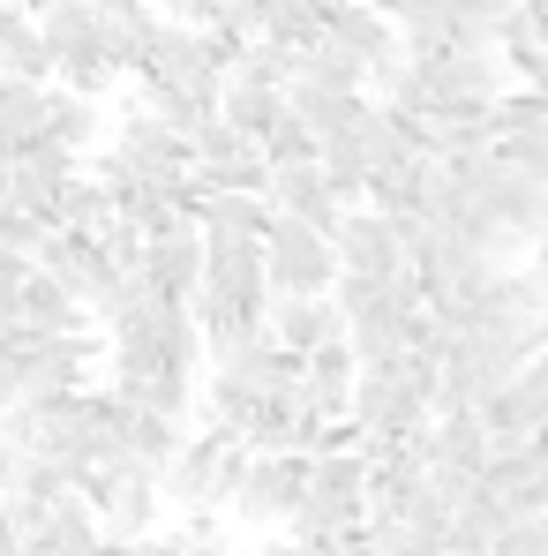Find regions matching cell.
<instances>
[{"label":"cell","mask_w":548,"mask_h":556,"mask_svg":"<svg viewBox=\"0 0 548 556\" xmlns=\"http://www.w3.org/2000/svg\"><path fill=\"white\" fill-rule=\"evenodd\" d=\"M368 527V459L361 452H323L316 481H308V504L293 519V534H316V542H346Z\"/></svg>","instance_id":"cell-3"},{"label":"cell","mask_w":548,"mask_h":556,"mask_svg":"<svg viewBox=\"0 0 548 556\" xmlns=\"http://www.w3.org/2000/svg\"><path fill=\"white\" fill-rule=\"evenodd\" d=\"M8 211H15V174L0 166V218H8Z\"/></svg>","instance_id":"cell-29"},{"label":"cell","mask_w":548,"mask_h":556,"mask_svg":"<svg viewBox=\"0 0 548 556\" xmlns=\"http://www.w3.org/2000/svg\"><path fill=\"white\" fill-rule=\"evenodd\" d=\"M218 121H226V128H241V136L264 151V143H271V128L285 121V91H264V84H226Z\"/></svg>","instance_id":"cell-21"},{"label":"cell","mask_w":548,"mask_h":556,"mask_svg":"<svg viewBox=\"0 0 548 556\" xmlns=\"http://www.w3.org/2000/svg\"><path fill=\"white\" fill-rule=\"evenodd\" d=\"M264 286H271V301H331V286H339V249H331L316 226L278 218L271 241H264Z\"/></svg>","instance_id":"cell-4"},{"label":"cell","mask_w":548,"mask_h":556,"mask_svg":"<svg viewBox=\"0 0 548 556\" xmlns=\"http://www.w3.org/2000/svg\"><path fill=\"white\" fill-rule=\"evenodd\" d=\"M285 113H293V121H301V128L316 136V151H323V143H339V136H346V128H354V121L368 113V98H354V91H316V84H293V91H285Z\"/></svg>","instance_id":"cell-17"},{"label":"cell","mask_w":548,"mask_h":556,"mask_svg":"<svg viewBox=\"0 0 548 556\" xmlns=\"http://www.w3.org/2000/svg\"><path fill=\"white\" fill-rule=\"evenodd\" d=\"M0 556H23V534L8 527V511H0Z\"/></svg>","instance_id":"cell-28"},{"label":"cell","mask_w":548,"mask_h":556,"mask_svg":"<svg viewBox=\"0 0 548 556\" xmlns=\"http://www.w3.org/2000/svg\"><path fill=\"white\" fill-rule=\"evenodd\" d=\"M30 271H46L68 301H84V308H98V301L128 278V271H113V264H105V249H98L91 233H46V241H38V256H30Z\"/></svg>","instance_id":"cell-6"},{"label":"cell","mask_w":548,"mask_h":556,"mask_svg":"<svg viewBox=\"0 0 548 556\" xmlns=\"http://www.w3.org/2000/svg\"><path fill=\"white\" fill-rule=\"evenodd\" d=\"M316 159H323V151H316V136L285 113V121L271 128V143H264V166H316Z\"/></svg>","instance_id":"cell-25"},{"label":"cell","mask_w":548,"mask_h":556,"mask_svg":"<svg viewBox=\"0 0 548 556\" xmlns=\"http://www.w3.org/2000/svg\"><path fill=\"white\" fill-rule=\"evenodd\" d=\"M308 481H316V459H248V481L226 511L248 519V527H285L293 534V519L308 504Z\"/></svg>","instance_id":"cell-5"},{"label":"cell","mask_w":548,"mask_h":556,"mask_svg":"<svg viewBox=\"0 0 548 556\" xmlns=\"http://www.w3.org/2000/svg\"><path fill=\"white\" fill-rule=\"evenodd\" d=\"M46 143H61L68 159H91V151H105V105H98V98H76V91H53Z\"/></svg>","instance_id":"cell-20"},{"label":"cell","mask_w":548,"mask_h":556,"mask_svg":"<svg viewBox=\"0 0 548 556\" xmlns=\"http://www.w3.org/2000/svg\"><path fill=\"white\" fill-rule=\"evenodd\" d=\"M23 556H98V511L84 496L53 504V511L23 534Z\"/></svg>","instance_id":"cell-16"},{"label":"cell","mask_w":548,"mask_h":556,"mask_svg":"<svg viewBox=\"0 0 548 556\" xmlns=\"http://www.w3.org/2000/svg\"><path fill=\"white\" fill-rule=\"evenodd\" d=\"M0 76H15V84H53V53H46V38H38V23L15 8V23H8V38H0Z\"/></svg>","instance_id":"cell-24"},{"label":"cell","mask_w":548,"mask_h":556,"mask_svg":"<svg viewBox=\"0 0 548 556\" xmlns=\"http://www.w3.org/2000/svg\"><path fill=\"white\" fill-rule=\"evenodd\" d=\"M226 452H233V437L195 429L181 452H174V466L158 473V496L181 504V511H218V466H226Z\"/></svg>","instance_id":"cell-9"},{"label":"cell","mask_w":548,"mask_h":556,"mask_svg":"<svg viewBox=\"0 0 548 556\" xmlns=\"http://www.w3.org/2000/svg\"><path fill=\"white\" fill-rule=\"evenodd\" d=\"M15 308H23V331H38V339H98L91 308L68 301L46 271H30L23 286H15Z\"/></svg>","instance_id":"cell-14"},{"label":"cell","mask_w":548,"mask_h":556,"mask_svg":"<svg viewBox=\"0 0 548 556\" xmlns=\"http://www.w3.org/2000/svg\"><path fill=\"white\" fill-rule=\"evenodd\" d=\"M429 466H458V473H488L496 452H488V437H481V414H436L429 421Z\"/></svg>","instance_id":"cell-19"},{"label":"cell","mask_w":548,"mask_h":556,"mask_svg":"<svg viewBox=\"0 0 548 556\" xmlns=\"http://www.w3.org/2000/svg\"><path fill=\"white\" fill-rule=\"evenodd\" d=\"M354 346H323V354H308V369H301V406L331 429V421H354Z\"/></svg>","instance_id":"cell-13"},{"label":"cell","mask_w":548,"mask_h":556,"mask_svg":"<svg viewBox=\"0 0 548 556\" xmlns=\"http://www.w3.org/2000/svg\"><path fill=\"white\" fill-rule=\"evenodd\" d=\"M264 339L308 362L323 346H346V316H339V301H271L264 308Z\"/></svg>","instance_id":"cell-10"},{"label":"cell","mask_w":548,"mask_h":556,"mask_svg":"<svg viewBox=\"0 0 548 556\" xmlns=\"http://www.w3.org/2000/svg\"><path fill=\"white\" fill-rule=\"evenodd\" d=\"M436 421V362H391L354 376V429L361 444H406Z\"/></svg>","instance_id":"cell-1"},{"label":"cell","mask_w":548,"mask_h":556,"mask_svg":"<svg viewBox=\"0 0 548 556\" xmlns=\"http://www.w3.org/2000/svg\"><path fill=\"white\" fill-rule=\"evenodd\" d=\"M8 174H15V211H30V218H46V226H53V211H61V188L84 174V159H68L61 143H38V151H23Z\"/></svg>","instance_id":"cell-12"},{"label":"cell","mask_w":548,"mask_h":556,"mask_svg":"<svg viewBox=\"0 0 548 556\" xmlns=\"http://www.w3.org/2000/svg\"><path fill=\"white\" fill-rule=\"evenodd\" d=\"M293 84H316V91H354V98H368V61H361V53H346V46H339V38L323 30V38H316V46L301 53V76H293Z\"/></svg>","instance_id":"cell-22"},{"label":"cell","mask_w":548,"mask_h":556,"mask_svg":"<svg viewBox=\"0 0 548 556\" xmlns=\"http://www.w3.org/2000/svg\"><path fill=\"white\" fill-rule=\"evenodd\" d=\"M143 286H151L166 308H188V301H195V286H203V233L151 241V249H143Z\"/></svg>","instance_id":"cell-15"},{"label":"cell","mask_w":548,"mask_h":556,"mask_svg":"<svg viewBox=\"0 0 548 556\" xmlns=\"http://www.w3.org/2000/svg\"><path fill=\"white\" fill-rule=\"evenodd\" d=\"M331 249H339V278H361V286H398V278L413 271L406 249H398V233H391L375 211H354Z\"/></svg>","instance_id":"cell-8"},{"label":"cell","mask_w":548,"mask_h":556,"mask_svg":"<svg viewBox=\"0 0 548 556\" xmlns=\"http://www.w3.org/2000/svg\"><path fill=\"white\" fill-rule=\"evenodd\" d=\"M136 556H195V549H188L181 527H158V534H143V542H136Z\"/></svg>","instance_id":"cell-26"},{"label":"cell","mask_w":548,"mask_h":556,"mask_svg":"<svg viewBox=\"0 0 548 556\" xmlns=\"http://www.w3.org/2000/svg\"><path fill=\"white\" fill-rule=\"evenodd\" d=\"M136 91H174V98H195L203 113H218V98H226V68L211 61V46H203V30H188V23H158V38H151V53H143V68H136Z\"/></svg>","instance_id":"cell-2"},{"label":"cell","mask_w":548,"mask_h":556,"mask_svg":"<svg viewBox=\"0 0 548 556\" xmlns=\"http://www.w3.org/2000/svg\"><path fill=\"white\" fill-rule=\"evenodd\" d=\"M98 8V46H105V61L120 68V76H136L143 68V53H151V38H158V0H91Z\"/></svg>","instance_id":"cell-11"},{"label":"cell","mask_w":548,"mask_h":556,"mask_svg":"<svg viewBox=\"0 0 548 556\" xmlns=\"http://www.w3.org/2000/svg\"><path fill=\"white\" fill-rule=\"evenodd\" d=\"M195 331H203V369H233L241 354L264 346V316L256 308H203Z\"/></svg>","instance_id":"cell-18"},{"label":"cell","mask_w":548,"mask_h":556,"mask_svg":"<svg viewBox=\"0 0 548 556\" xmlns=\"http://www.w3.org/2000/svg\"><path fill=\"white\" fill-rule=\"evenodd\" d=\"M15 406H23V383H15V354L0 346V421H8Z\"/></svg>","instance_id":"cell-27"},{"label":"cell","mask_w":548,"mask_h":556,"mask_svg":"<svg viewBox=\"0 0 548 556\" xmlns=\"http://www.w3.org/2000/svg\"><path fill=\"white\" fill-rule=\"evenodd\" d=\"M136 174H151V181H166V188H188L195 181V151H188V136H174L166 121H151L143 105L136 113H120V128L105 136Z\"/></svg>","instance_id":"cell-7"},{"label":"cell","mask_w":548,"mask_h":556,"mask_svg":"<svg viewBox=\"0 0 548 556\" xmlns=\"http://www.w3.org/2000/svg\"><path fill=\"white\" fill-rule=\"evenodd\" d=\"M105 226H120V211H113V195L91 181V174H76V181L61 188V211H53V233H105Z\"/></svg>","instance_id":"cell-23"},{"label":"cell","mask_w":548,"mask_h":556,"mask_svg":"<svg viewBox=\"0 0 548 556\" xmlns=\"http://www.w3.org/2000/svg\"><path fill=\"white\" fill-rule=\"evenodd\" d=\"M541 354H548V308H541Z\"/></svg>","instance_id":"cell-30"}]
</instances>
